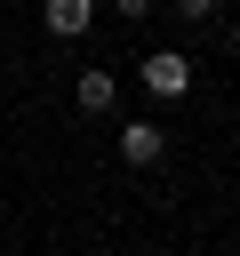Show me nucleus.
I'll use <instances>...</instances> for the list:
<instances>
[{
  "label": "nucleus",
  "instance_id": "1",
  "mask_svg": "<svg viewBox=\"0 0 240 256\" xmlns=\"http://www.w3.org/2000/svg\"><path fill=\"white\" fill-rule=\"evenodd\" d=\"M136 80H144L152 104H184V96H192V56H184V48H152Z\"/></svg>",
  "mask_w": 240,
  "mask_h": 256
},
{
  "label": "nucleus",
  "instance_id": "2",
  "mask_svg": "<svg viewBox=\"0 0 240 256\" xmlns=\"http://www.w3.org/2000/svg\"><path fill=\"white\" fill-rule=\"evenodd\" d=\"M72 104H80L88 120H104V112L120 104V72H112V64H88V72L72 80Z\"/></svg>",
  "mask_w": 240,
  "mask_h": 256
},
{
  "label": "nucleus",
  "instance_id": "3",
  "mask_svg": "<svg viewBox=\"0 0 240 256\" xmlns=\"http://www.w3.org/2000/svg\"><path fill=\"white\" fill-rule=\"evenodd\" d=\"M112 144H120V160H128V168H152V160L168 152V128H160V120H120V136H112Z\"/></svg>",
  "mask_w": 240,
  "mask_h": 256
},
{
  "label": "nucleus",
  "instance_id": "4",
  "mask_svg": "<svg viewBox=\"0 0 240 256\" xmlns=\"http://www.w3.org/2000/svg\"><path fill=\"white\" fill-rule=\"evenodd\" d=\"M40 16H48V40H80L96 24V0H48Z\"/></svg>",
  "mask_w": 240,
  "mask_h": 256
},
{
  "label": "nucleus",
  "instance_id": "5",
  "mask_svg": "<svg viewBox=\"0 0 240 256\" xmlns=\"http://www.w3.org/2000/svg\"><path fill=\"white\" fill-rule=\"evenodd\" d=\"M216 8H224V0H176V16H184V24H208Z\"/></svg>",
  "mask_w": 240,
  "mask_h": 256
},
{
  "label": "nucleus",
  "instance_id": "6",
  "mask_svg": "<svg viewBox=\"0 0 240 256\" xmlns=\"http://www.w3.org/2000/svg\"><path fill=\"white\" fill-rule=\"evenodd\" d=\"M112 16H128V24H136V16H152V0H112Z\"/></svg>",
  "mask_w": 240,
  "mask_h": 256
},
{
  "label": "nucleus",
  "instance_id": "7",
  "mask_svg": "<svg viewBox=\"0 0 240 256\" xmlns=\"http://www.w3.org/2000/svg\"><path fill=\"white\" fill-rule=\"evenodd\" d=\"M232 56H240V16H232Z\"/></svg>",
  "mask_w": 240,
  "mask_h": 256
}]
</instances>
